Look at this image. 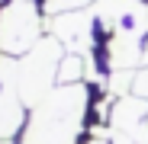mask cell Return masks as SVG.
<instances>
[{"label":"cell","instance_id":"8992f818","mask_svg":"<svg viewBox=\"0 0 148 144\" xmlns=\"http://www.w3.org/2000/svg\"><path fill=\"white\" fill-rule=\"evenodd\" d=\"M106 61L113 70H129V67L142 64V32H135L132 26L116 29L106 45Z\"/></svg>","mask_w":148,"mask_h":144},{"label":"cell","instance_id":"8fae6325","mask_svg":"<svg viewBox=\"0 0 148 144\" xmlns=\"http://www.w3.org/2000/svg\"><path fill=\"white\" fill-rule=\"evenodd\" d=\"M132 80H135V74H129V70H113V77H110V93H126V90H132Z\"/></svg>","mask_w":148,"mask_h":144},{"label":"cell","instance_id":"4fadbf2b","mask_svg":"<svg viewBox=\"0 0 148 144\" xmlns=\"http://www.w3.org/2000/svg\"><path fill=\"white\" fill-rule=\"evenodd\" d=\"M132 96H142V99H148V64H142V70H135Z\"/></svg>","mask_w":148,"mask_h":144},{"label":"cell","instance_id":"7a4b0ae2","mask_svg":"<svg viewBox=\"0 0 148 144\" xmlns=\"http://www.w3.org/2000/svg\"><path fill=\"white\" fill-rule=\"evenodd\" d=\"M58 64H61V42L52 35L42 39L16 61V93L23 106L36 109L52 93V83L58 80Z\"/></svg>","mask_w":148,"mask_h":144},{"label":"cell","instance_id":"5b68a950","mask_svg":"<svg viewBox=\"0 0 148 144\" xmlns=\"http://www.w3.org/2000/svg\"><path fill=\"white\" fill-rule=\"evenodd\" d=\"M23 128V99L16 93V61L0 55V141H10Z\"/></svg>","mask_w":148,"mask_h":144},{"label":"cell","instance_id":"9a60e30c","mask_svg":"<svg viewBox=\"0 0 148 144\" xmlns=\"http://www.w3.org/2000/svg\"><path fill=\"white\" fill-rule=\"evenodd\" d=\"M0 144H10V141H0Z\"/></svg>","mask_w":148,"mask_h":144},{"label":"cell","instance_id":"52a82bcc","mask_svg":"<svg viewBox=\"0 0 148 144\" xmlns=\"http://www.w3.org/2000/svg\"><path fill=\"white\" fill-rule=\"evenodd\" d=\"M148 112V99L142 96H119L110 109V128L119 131V135H135L148 125H142V118Z\"/></svg>","mask_w":148,"mask_h":144},{"label":"cell","instance_id":"277c9868","mask_svg":"<svg viewBox=\"0 0 148 144\" xmlns=\"http://www.w3.org/2000/svg\"><path fill=\"white\" fill-rule=\"evenodd\" d=\"M93 26H97L93 10H71V13H58L48 19L52 39H58L61 48L71 55H87L93 48Z\"/></svg>","mask_w":148,"mask_h":144},{"label":"cell","instance_id":"7c38bea8","mask_svg":"<svg viewBox=\"0 0 148 144\" xmlns=\"http://www.w3.org/2000/svg\"><path fill=\"white\" fill-rule=\"evenodd\" d=\"M110 144H148V128H142V131H135V135L110 131Z\"/></svg>","mask_w":148,"mask_h":144},{"label":"cell","instance_id":"3957f363","mask_svg":"<svg viewBox=\"0 0 148 144\" xmlns=\"http://www.w3.org/2000/svg\"><path fill=\"white\" fill-rule=\"evenodd\" d=\"M42 16L32 0H10L0 10V55L23 58L42 42Z\"/></svg>","mask_w":148,"mask_h":144},{"label":"cell","instance_id":"6da1fadb","mask_svg":"<svg viewBox=\"0 0 148 144\" xmlns=\"http://www.w3.org/2000/svg\"><path fill=\"white\" fill-rule=\"evenodd\" d=\"M87 115V90L81 83H61L32 109L23 144H77Z\"/></svg>","mask_w":148,"mask_h":144},{"label":"cell","instance_id":"9c48e42d","mask_svg":"<svg viewBox=\"0 0 148 144\" xmlns=\"http://www.w3.org/2000/svg\"><path fill=\"white\" fill-rule=\"evenodd\" d=\"M87 74V58L84 55H64L58 64V83H77Z\"/></svg>","mask_w":148,"mask_h":144},{"label":"cell","instance_id":"ba28073f","mask_svg":"<svg viewBox=\"0 0 148 144\" xmlns=\"http://www.w3.org/2000/svg\"><path fill=\"white\" fill-rule=\"evenodd\" d=\"M138 10H142L138 0H93L97 22H103V29H110V32H116L122 26H132Z\"/></svg>","mask_w":148,"mask_h":144},{"label":"cell","instance_id":"5bb4252c","mask_svg":"<svg viewBox=\"0 0 148 144\" xmlns=\"http://www.w3.org/2000/svg\"><path fill=\"white\" fill-rule=\"evenodd\" d=\"M142 64H148V35H145V45H142Z\"/></svg>","mask_w":148,"mask_h":144},{"label":"cell","instance_id":"30bf717a","mask_svg":"<svg viewBox=\"0 0 148 144\" xmlns=\"http://www.w3.org/2000/svg\"><path fill=\"white\" fill-rule=\"evenodd\" d=\"M84 3H90V0H45V13L58 16V13H71V10H81Z\"/></svg>","mask_w":148,"mask_h":144}]
</instances>
